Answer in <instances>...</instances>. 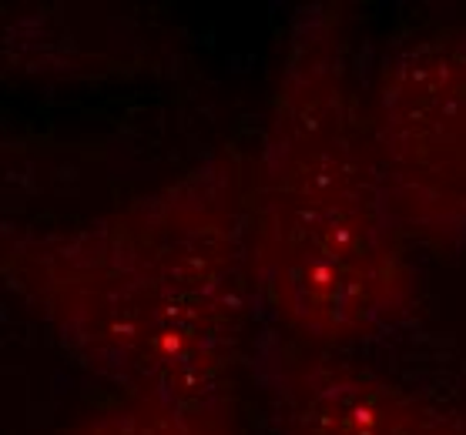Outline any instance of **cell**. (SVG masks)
Masks as SVG:
<instances>
[{
    "label": "cell",
    "instance_id": "obj_2",
    "mask_svg": "<svg viewBox=\"0 0 466 435\" xmlns=\"http://www.w3.org/2000/svg\"><path fill=\"white\" fill-rule=\"evenodd\" d=\"M258 308L289 339L339 351L403 325L416 268L382 181L339 4L292 14L245 188Z\"/></svg>",
    "mask_w": 466,
    "mask_h": 435
},
{
    "label": "cell",
    "instance_id": "obj_5",
    "mask_svg": "<svg viewBox=\"0 0 466 435\" xmlns=\"http://www.w3.org/2000/svg\"><path fill=\"white\" fill-rule=\"evenodd\" d=\"M61 435H238L232 395L175 402L121 395L117 402L77 419Z\"/></svg>",
    "mask_w": 466,
    "mask_h": 435
},
{
    "label": "cell",
    "instance_id": "obj_1",
    "mask_svg": "<svg viewBox=\"0 0 466 435\" xmlns=\"http://www.w3.org/2000/svg\"><path fill=\"white\" fill-rule=\"evenodd\" d=\"M245 188L248 158L225 144L87 222L7 228L4 285L67 359L121 395H232L258 305Z\"/></svg>",
    "mask_w": 466,
    "mask_h": 435
},
{
    "label": "cell",
    "instance_id": "obj_3",
    "mask_svg": "<svg viewBox=\"0 0 466 435\" xmlns=\"http://www.w3.org/2000/svg\"><path fill=\"white\" fill-rule=\"evenodd\" d=\"M366 114L410 244L466 242V27L392 47L366 81Z\"/></svg>",
    "mask_w": 466,
    "mask_h": 435
},
{
    "label": "cell",
    "instance_id": "obj_4",
    "mask_svg": "<svg viewBox=\"0 0 466 435\" xmlns=\"http://www.w3.org/2000/svg\"><path fill=\"white\" fill-rule=\"evenodd\" d=\"M279 435H466V419L336 351L265 339L255 351Z\"/></svg>",
    "mask_w": 466,
    "mask_h": 435
}]
</instances>
